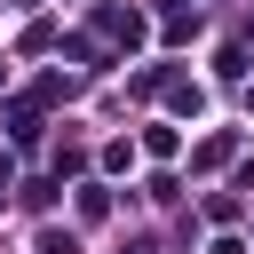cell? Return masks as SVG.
I'll return each instance as SVG.
<instances>
[{"label": "cell", "mask_w": 254, "mask_h": 254, "mask_svg": "<svg viewBox=\"0 0 254 254\" xmlns=\"http://www.w3.org/2000/svg\"><path fill=\"white\" fill-rule=\"evenodd\" d=\"M95 24H103V32H111V40H127V48H135V40H143V16H135V8H103V16H95Z\"/></svg>", "instance_id": "6da1fadb"}, {"label": "cell", "mask_w": 254, "mask_h": 254, "mask_svg": "<svg viewBox=\"0 0 254 254\" xmlns=\"http://www.w3.org/2000/svg\"><path fill=\"white\" fill-rule=\"evenodd\" d=\"M0 206H8V167H0Z\"/></svg>", "instance_id": "7a4b0ae2"}]
</instances>
